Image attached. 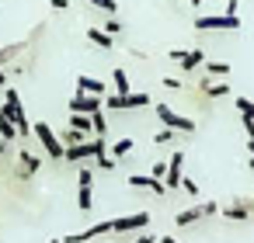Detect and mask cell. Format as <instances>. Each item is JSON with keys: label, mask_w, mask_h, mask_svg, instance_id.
<instances>
[{"label": "cell", "mask_w": 254, "mask_h": 243, "mask_svg": "<svg viewBox=\"0 0 254 243\" xmlns=\"http://www.w3.org/2000/svg\"><path fill=\"white\" fill-rule=\"evenodd\" d=\"M0 111L14 122L18 136H28V118H25V108H21V101H18V91H4V104H0Z\"/></svg>", "instance_id": "obj_1"}, {"label": "cell", "mask_w": 254, "mask_h": 243, "mask_svg": "<svg viewBox=\"0 0 254 243\" xmlns=\"http://www.w3.org/2000/svg\"><path fill=\"white\" fill-rule=\"evenodd\" d=\"M153 111H157V118H160L164 129H174V132H185V136L195 132V122L185 118V115H178L174 108H167V104H153Z\"/></svg>", "instance_id": "obj_2"}, {"label": "cell", "mask_w": 254, "mask_h": 243, "mask_svg": "<svg viewBox=\"0 0 254 243\" xmlns=\"http://www.w3.org/2000/svg\"><path fill=\"white\" fill-rule=\"evenodd\" d=\"M195 28L198 32H237L240 28V18H230V14H198L195 18Z\"/></svg>", "instance_id": "obj_3"}, {"label": "cell", "mask_w": 254, "mask_h": 243, "mask_svg": "<svg viewBox=\"0 0 254 243\" xmlns=\"http://www.w3.org/2000/svg\"><path fill=\"white\" fill-rule=\"evenodd\" d=\"M32 132H35V139L42 143V149H46V153H49L53 160H63L66 146L60 143V136L53 132V125H46V122H35V129H32Z\"/></svg>", "instance_id": "obj_4"}, {"label": "cell", "mask_w": 254, "mask_h": 243, "mask_svg": "<svg viewBox=\"0 0 254 243\" xmlns=\"http://www.w3.org/2000/svg\"><path fill=\"white\" fill-rule=\"evenodd\" d=\"M150 94H108L105 97V111H126V108H146Z\"/></svg>", "instance_id": "obj_5"}, {"label": "cell", "mask_w": 254, "mask_h": 243, "mask_svg": "<svg viewBox=\"0 0 254 243\" xmlns=\"http://www.w3.org/2000/svg\"><path fill=\"white\" fill-rule=\"evenodd\" d=\"M101 108H105V101L94 97V94H80V91H77V94L70 97V111H73V115H98Z\"/></svg>", "instance_id": "obj_6"}, {"label": "cell", "mask_w": 254, "mask_h": 243, "mask_svg": "<svg viewBox=\"0 0 254 243\" xmlns=\"http://www.w3.org/2000/svg\"><path fill=\"white\" fill-rule=\"evenodd\" d=\"M112 222V233H132V229H143L150 222V212H136V215H119V219H108Z\"/></svg>", "instance_id": "obj_7"}, {"label": "cell", "mask_w": 254, "mask_h": 243, "mask_svg": "<svg viewBox=\"0 0 254 243\" xmlns=\"http://www.w3.org/2000/svg\"><path fill=\"white\" fill-rule=\"evenodd\" d=\"M171 59H174V63H181V70H185V73H191L195 66H202V63H205L202 49H188V52H185V49H174V52H171Z\"/></svg>", "instance_id": "obj_8"}, {"label": "cell", "mask_w": 254, "mask_h": 243, "mask_svg": "<svg viewBox=\"0 0 254 243\" xmlns=\"http://www.w3.org/2000/svg\"><path fill=\"white\" fill-rule=\"evenodd\" d=\"M63 160H70V163H87V160H94V139L77 143V146H66Z\"/></svg>", "instance_id": "obj_9"}, {"label": "cell", "mask_w": 254, "mask_h": 243, "mask_svg": "<svg viewBox=\"0 0 254 243\" xmlns=\"http://www.w3.org/2000/svg\"><path fill=\"white\" fill-rule=\"evenodd\" d=\"M129 188H146V191H153V194H164V191H167L164 181H157V177H143V174H132V177H129Z\"/></svg>", "instance_id": "obj_10"}, {"label": "cell", "mask_w": 254, "mask_h": 243, "mask_svg": "<svg viewBox=\"0 0 254 243\" xmlns=\"http://www.w3.org/2000/svg\"><path fill=\"white\" fill-rule=\"evenodd\" d=\"M181 163H185V153H174L171 163H167V188H181Z\"/></svg>", "instance_id": "obj_11"}, {"label": "cell", "mask_w": 254, "mask_h": 243, "mask_svg": "<svg viewBox=\"0 0 254 243\" xmlns=\"http://www.w3.org/2000/svg\"><path fill=\"white\" fill-rule=\"evenodd\" d=\"M219 212H223V219H230V222H247V219H251V205H247V201H240V205H223Z\"/></svg>", "instance_id": "obj_12"}, {"label": "cell", "mask_w": 254, "mask_h": 243, "mask_svg": "<svg viewBox=\"0 0 254 243\" xmlns=\"http://www.w3.org/2000/svg\"><path fill=\"white\" fill-rule=\"evenodd\" d=\"M77 91H80V94H94V97H98V94H105V84H101L98 77H84V73H80V77H77Z\"/></svg>", "instance_id": "obj_13"}, {"label": "cell", "mask_w": 254, "mask_h": 243, "mask_svg": "<svg viewBox=\"0 0 254 243\" xmlns=\"http://www.w3.org/2000/svg\"><path fill=\"white\" fill-rule=\"evenodd\" d=\"M202 91H205L209 97H226V94H230V84H226V80H212V77H205V80H202Z\"/></svg>", "instance_id": "obj_14"}, {"label": "cell", "mask_w": 254, "mask_h": 243, "mask_svg": "<svg viewBox=\"0 0 254 243\" xmlns=\"http://www.w3.org/2000/svg\"><path fill=\"white\" fill-rule=\"evenodd\" d=\"M87 39H91L98 49H112V46H115V39H112L105 28H91V32H87Z\"/></svg>", "instance_id": "obj_15"}, {"label": "cell", "mask_w": 254, "mask_h": 243, "mask_svg": "<svg viewBox=\"0 0 254 243\" xmlns=\"http://www.w3.org/2000/svg\"><path fill=\"white\" fill-rule=\"evenodd\" d=\"M202 215H205V212H202V205H191V208L178 212V219H174V222H178V226H191V222H198Z\"/></svg>", "instance_id": "obj_16"}, {"label": "cell", "mask_w": 254, "mask_h": 243, "mask_svg": "<svg viewBox=\"0 0 254 243\" xmlns=\"http://www.w3.org/2000/svg\"><path fill=\"white\" fill-rule=\"evenodd\" d=\"M205 66V73L212 77V80H226V73H230V63H219V59H212V63H202Z\"/></svg>", "instance_id": "obj_17"}, {"label": "cell", "mask_w": 254, "mask_h": 243, "mask_svg": "<svg viewBox=\"0 0 254 243\" xmlns=\"http://www.w3.org/2000/svg\"><path fill=\"white\" fill-rule=\"evenodd\" d=\"M56 136H60V143H63V146H77V143H87V136H84V132H77V129H70V125H66L63 132H56Z\"/></svg>", "instance_id": "obj_18"}, {"label": "cell", "mask_w": 254, "mask_h": 243, "mask_svg": "<svg viewBox=\"0 0 254 243\" xmlns=\"http://www.w3.org/2000/svg\"><path fill=\"white\" fill-rule=\"evenodd\" d=\"M0 139H4V143H11V139H18V129H14V122L4 115V111H0Z\"/></svg>", "instance_id": "obj_19"}, {"label": "cell", "mask_w": 254, "mask_h": 243, "mask_svg": "<svg viewBox=\"0 0 254 243\" xmlns=\"http://www.w3.org/2000/svg\"><path fill=\"white\" fill-rule=\"evenodd\" d=\"M112 87H115V94H129V77H126V70H112Z\"/></svg>", "instance_id": "obj_20"}, {"label": "cell", "mask_w": 254, "mask_h": 243, "mask_svg": "<svg viewBox=\"0 0 254 243\" xmlns=\"http://www.w3.org/2000/svg\"><path fill=\"white\" fill-rule=\"evenodd\" d=\"M66 125L87 136V132H91V115H73V111H70V118H66Z\"/></svg>", "instance_id": "obj_21"}, {"label": "cell", "mask_w": 254, "mask_h": 243, "mask_svg": "<svg viewBox=\"0 0 254 243\" xmlns=\"http://www.w3.org/2000/svg\"><path fill=\"white\" fill-rule=\"evenodd\" d=\"M132 149H136V143H132V139H115V143H112V156H115V160L129 156Z\"/></svg>", "instance_id": "obj_22"}, {"label": "cell", "mask_w": 254, "mask_h": 243, "mask_svg": "<svg viewBox=\"0 0 254 243\" xmlns=\"http://www.w3.org/2000/svg\"><path fill=\"white\" fill-rule=\"evenodd\" d=\"M21 167H25V174H21V177H28V174H35V170L42 167V160H39V156H32L28 149H21Z\"/></svg>", "instance_id": "obj_23"}, {"label": "cell", "mask_w": 254, "mask_h": 243, "mask_svg": "<svg viewBox=\"0 0 254 243\" xmlns=\"http://www.w3.org/2000/svg\"><path fill=\"white\" fill-rule=\"evenodd\" d=\"M77 208H80V212H91V208H94V194H91V188H80V191H77Z\"/></svg>", "instance_id": "obj_24"}, {"label": "cell", "mask_w": 254, "mask_h": 243, "mask_svg": "<svg viewBox=\"0 0 254 243\" xmlns=\"http://www.w3.org/2000/svg\"><path fill=\"white\" fill-rule=\"evenodd\" d=\"M91 132L94 136H108V122H105V115L98 111V115H91Z\"/></svg>", "instance_id": "obj_25"}, {"label": "cell", "mask_w": 254, "mask_h": 243, "mask_svg": "<svg viewBox=\"0 0 254 243\" xmlns=\"http://www.w3.org/2000/svg\"><path fill=\"white\" fill-rule=\"evenodd\" d=\"M77 184H80V188H91V184H94V170H91L87 163H80V170H77Z\"/></svg>", "instance_id": "obj_26"}, {"label": "cell", "mask_w": 254, "mask_h": 243, "mask_svg": "<svg viewBox=\"0 0 254 243\" xmlns=\"http://www.w3.org/2000/svg\"><path fill=\"white\" fill-rule=\"evenodd\" d=\"M91 7H98V11H105V14H115L119 11V0H87Z\"/></svg>", "instance_id": "obj_27"}, {"label": "cell", "mask_w": 254, "mask_h": 243, "mask_svg": "<svg viewBox=\"0 0 254 243\" xmlns=\"http://www.w3.org/2000/svg\"><path fill=\"white\" fill-rule=\"evenodd\" d=\"M237 111H240L244 118L254 122V101H251V97H237Z\"/></svg>", "instance_id": "obj_28"}, {"label": "cell", "mask_w": 254, "mask_h": 243, "mask_svg": "<svg viewBox=\"0 0 254 243\" xmlns=\"http://www.w3.org/2000/svg\"><path fill=\"white\" fill-rule=\"evenodd\" d=\"M171 139H174V129H160V132L153 136V143H157V146H164V143H171Z\"/></svg>", "instance_id": "obj_29"}, {"label": "cell", "mask_w": 254, "mask_h": 243, "mask_svg": "<svg viewBox=\"0 0 254 243\" xmlns=\"http://www.w3.org/2000/svg\"><path fill=\"white\" fill-rule=\"evenodd\" d=\"M94 163H98L101 170H112V167H115V156H112V153H105V156H94Z\"/></svg>", "instance_id": "obj_30"}, {"label": "cell", "mask_w": 254, "mask_h": 243, "mask_svg": "<svg viewBox=\"0 0 254 243\" xmlns=\"http://www.w3.org/2000/svg\"><path fill=\"white\" fill-rule=\"evenodd\" d=\"M181 188H185V191H188V194H191V198H195V194H198V184H195V181H191V177H181Z\"/></svg>", "instance_id": "obj_31"}, {"label": "cell", "mask_w": 254, "mask_h": 243, "mask_svg": "<svg viewBox=\"0 0 254 243\" xmlns=\"http://www.w3.org/2000/svg\"><path fill=\"white\" fill-rule=\"evenodd\" d=\"M164 174H167V163L160 160V163H153V174L150 177H157V181H164Z\"/></svg>", "instance_id": "obj_32"}, {"label": "cell", "mask_w": 254, "mask_h": 243, "mask_svg": "<svg viewBox=\"0 0 254 243\" xmlns=\"http://www.w3.org/2000/svg\"><path fill=\"white\" fill-rule=\"evenodd\" d=\"M105 32H108V35H119V32H122V25H119L115 18H108V25H105Z\"/></svg>", "instance_id": "obj_33"}, {"label": "cell", "mask_w": 254, "mask_h": 243, "mask_svg": "<svg viewBox=\"0 0 254 243\" xmlns=\"http://www.w3.org/2000/svg\"><path fill=\"white\" fill-rule=\"evenodd\" d=\"M164 87H167V91H178L181 80H178V77H164Z\"/></svg>", "instance_id": "obj_34"}, {"label": "cell", "mask_w": 254, "mask_h": 243, "mask_svg": "<svg viewBox=\"0 0 254 243\" xmlns=\"http://www.w3.org/2000/svg\"><path fill=\"white\" fill-rule=\"evenodd\" d=\"M49 7H53V11H66V7H70V0H49Z\"/></svg>", "instance_id": "obj_35"}, {"label": "cell", "mask_w": 254, "mask_h": 243, "mask_svg": "<svg viewBox=\"0 0 254 243\" xmlns=\"http://www.w3.org/2000/svg\"><path fill=\"white\" fill-rule=\"evenodd\" d=\"M240 118H244V115H240ZM244 132H247V139H254V122H251V118H244Z\"/></svg>", "instance_id": "obj_36"}, {"label": "cell", "mask_w": 254, "mask_h": 243, "mask_svg": "<svg viewBox=\"0 0 254 243\" xmlns=\"http://www.w3.org/2000/svg\"><path fill=\"white\" fill-rule=\"evenodd\" d=\"M223 14H230V18H237V0H226V11Z\"/></svg>", "instance_id": "obj_37"}, {"label": "cell", "mask_w": 254, "mask_h": 243, "mask_svg": "<svg viewBox=\"0 0 254 243\" xmlns=\"http://www.w3.org/2000/svg\"><path fill=\"white\" fill-rule=\"evenodd\" d=\"M136 243H157V236H153V233H143V236H139Z\"/></svg>", "instance_id": "obj_38"}, {"label": "cell", "mask_w": 254, "mask_h": 243, "mask_svg": "<svg viewBox=\"0 0 254 243\" xmlns=\"http://www.w3.org/2000/svg\"><path fill=\"white\" fill-rule=\"evenodd\" d=\"M0 87H7V70L0 66Z\"/></svg>", "instance_id": "obj_39"}, {"label": "cell", "mask_w": 254, "mask_h": 243, "mask_svg": "<svg viewBox=\"0 0 254 243\" xmlns=\"http://www.w3.org/2000/svg\"><path fill=\"white\" fill-rule=\"evenodd\" d=\"M160 243H178V240L174 236H160Z\"/></svg>", "instance_id": "obj_40"}, {"label": "cell", "mask_w": 254, "mask_h": 243, "mask_svg": "<svg viewBox=\"0 0 254 243\" xmlns=\"http://www.w3.org/2000/svg\"><path fill=\"white\" fill-rule=\"evenodd\" d=\"M191 7H202V0H191Z\"/></svg>", "instance_id": "obj_41"}, {"label": "cell", "mask_w": 254, "mask_h": 243, "mask_svg": "<svg viewBox=\"0 0 254 243\" xmlns=\"http://www.w3.org/2000/svg\"><path fill=\"white\" fill-rule=\"evenodd\" d=\"M46 243H63V240H60V236H56V240H46Z\"/></svg>", "instance_id": "obj_42"}, {"label": "cell", "mask_w": 254, "mask_h": 243, "mask_svg": "<svg viewBox=\"0 0 254 243\" xmlns=\"http://www.w3.org/2000/svg\"><path fill=\"white\" fill-rule=\"evenodd\" d=\"M251 170H254V153H251Z\"/></svg>", "instance_id": "obj_43"}, {"label": "cell", "mask_w": 254, "mask_h": 243, "mask_svg": "<svg viewBox=\"0 0 254 243\" xmlns=\"http://www.w3.org/2000/svg\"><path fill=\"white\" fill-rule=\"evenodd\" d=\"M101 243H115V240H101Z\"/></svg>", "instance_id": "obj_44"}]
</instances>
